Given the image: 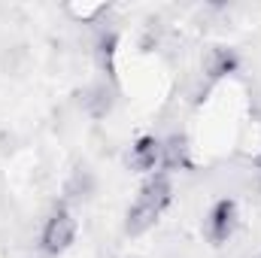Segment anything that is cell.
Returning <instances> with one entry per match:
<instances>
[{
  "label": "cell",
  "mask_w": 261,
  "mask_h": 258,
  "mask_svg": "<svg viewBox=\"0 0 261 258\" xmlns=\"http://www.w3.org/2000/svg\"><path fill=\"white\" fill-rule=\"evenodd\" d=\"M170 200H173V186H170L167 173L149 176V179L143 183L140 194H137V200L130 203L128 219H125V231H128L130 237L146 234V231L161 219V213L170 207Z\"/></svg>",
  "instance_id": "1"
},
{
  "label": "cell",
  "mask_w": 261,
  "mask_h": 258,
  "mask_svg": "<svg viewBox=\"0 0 261 258\" xmlns=\"http://www.w3.org/2000/svg\"><path fill=\"white\" fill-rule=\"evenodd\" d=\"M43 252L49 255H61L70 249V243L76 240V219L70 216V210L58 207L49 219H46V228H43Z\"/></svg>",
  "instance_id": "2"
},
{
  "label": "cell",
  "mask_w": 261,
  "mask_h": 258,
  "mask_svg": "<svg viewBox=\"0 0 261 258\" xmlns=\"http://www.w3.org/2000/svg\"><path fill=\"white\" fill-rule=\"evenodd\" d=\"M128 164L134 170H155L161 164V140L155 137H140L128 152Z\"/></svg>",
  "instance_id": "4"
},
{
  "label": "cell",
  "mask_w": 261,
  "mask_h": 258,
  "mask_svg": "<svg viewBox=\"0 0 261 258\" xmlns=\"http://www.w3.org/2000/svg\"><path fill=\"white\" fill-rule=\"evenodd\" d=\"M255 167H258V170H261V155H258V158H255Z\"/></svg>",
  "instance_id": "8"
},
{
  "label": "cell",
  "mask_w": 261,
  "mask_h": 258,
  "mask_svg": "<svg viewBox=\"0 0 261 258\" xmlns=\"http://www.w3.org/2000/svg\"><path fill=\"white\" fill-rule=\"evenodd\" d=\"M234 228H237V203L231 197L216 200L210 216H206V237L219 246V243H225L234 234Z\"/></svg>",
  "instance_id": "3"
},
{
  "label": "cell",
  "mask_w": 261,
  "mask_h": 258,
  "mask_svg": "<svg viewBox=\"0 0 261 258\" xmlns=\"http://www.w3.org/2000/svg\"><path fill=\"white\" fill-rule=\"evenodd\" d=\"M113 55H116V34L110 31V34H103L100 40H97V61H100V67L113 76Z\"/></svg>",
  "instance_id": "7"
},
{
  "label": "cell",
  "mask_w": 261,
  "mask_h": 258,
  "mask_svg": "<svg viewBox=\"0 0 261 258\" xmlns=\"http://www.w3.org/2000/svg\"><path fill=\"white\" fill-rule=\"evenodd\" d=\"M234 67H237V55H234V52H228V49H213V52H210V61H206L210 79H219V76L231 73Z\"/></svg>",
  "instance_id": "5"
},
{
  "label": "cell",
  "mask_w": 261,
  "mask_h": 258,
  "mask_svg": "<svg viewBox=\"0 0 261 258\" xmlns=\"http://www.w3.org/2000/svg\"><path fill=\"white\" fill-rule=\"evenodd\" d=\"M161 164L164 167L186 164V137H170L167 143H161Z\"/></svg>",
  "instance_id": "6"
}]
</instances>
